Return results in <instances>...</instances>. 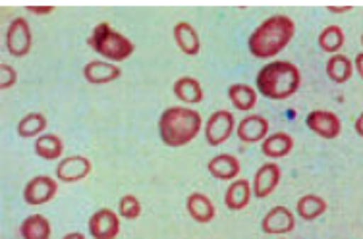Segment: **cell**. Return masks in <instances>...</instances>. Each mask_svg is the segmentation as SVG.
<instances>
[{
  "label": "cell",
  "instance_id": "obj_1",
  "mask_svg": "<svg viewBox=\"0 0 363 239\" xmlns=\"http://www.w3.org/2000/svg\"><path fill=\"white\" fill-rule=\"evenodd\" d=\"M296 35V23L290 16L277 14L261 21L247 39V49L253 58L269 60L286 49Z\"/></svg>",
  "mask_w": 363,
  "mask_h": 239
},
{
  "label": "cell",
  "instance_id": "obj_2",
  "mask_svg": "<svg viewBox=\"0 0 363 239\" xmlns=\"http://www.w3.org/2000/svg\"><path fill=\"white\" fill-rule=\"evenodd\" d=\"M301 85L300 68L288 60L265 64L255 76V89L269 100H286L294 97Z\"/></svg>",
  "mask_w": 363,
  "mask_h": 239
},
{
  "label": "cell",
  "instance_id": "obj_3",
  "mask_svg": "<svg viewBox=\"0 0 363 239\" xmlns=\"http://www.w3.org/2000/svg\"><path fill=\"white\" fill-rule=\"evenodd\" d=\"M201 114L196 108L170 106L159 118V135L167 147H186L203 129Z\"/></svg>",
  "mask_w": 363,
  "mask_h": 239
},
{
  "label": "cell",
  "instance_id": "obj_4",
  "mask_svg": "<svg viewBox=\"0 0 363 239\" xmlns=\"http://www.w3.org/2000/svg\"><path fill=\"white\" fill-rule=\"evenodd\" d=\"M87 45L108 62H124L135 52V45L126 35L118 33L111 23L101 21L91 31Z\"/></svg>",
  "mask_w": 363,
  "mask_h": 239
},
{
  "label": "cell",
  "instance_id": "obj_5",
  "mask_svg": "<svg viewBox=\"0 0 363 239\" xmlns=\"http://www.w3.org/2000/svg\"><path fill=\"white\" fill-rule=\"evenodd\" d=\"M4 47L10 57L23 58L28 57L33 47V33L29 28V21L23 16H18L10 21L4 35Z\"/></svg>",
  "mask_w": 363,
  "mask_h": 239
},
{
  "label": "cell",
  "instance_id": "obj_6",
  "mask_svg": "<svg viewBox=\"0 0 363 239\" xmlns=\"http://www.w3.org/2000/svg\"><path fill=\"white\" fill-rule=\"evenodd\" d=\"M236 118L230 110H217L209 116L205 122L203 132H205V139L207 145L211 147H220L226 141L230 139L232 134L236 132Z\"/></svg>",
  "mask_w": 363,
  "mask_h": 239
},
{
  "label": "cell",
  "instance_id": "obj_7",
  "mask_svg": "<svg viewBox=\"0 0 363 239\" xmlns=\"http://www.w3.org/2000/svg\"><path fill=\"white\" fill-rule=\"evenodd\" d=\"M87 232L93 239H116L120 233V216L112 209H99L89 216Z\"/></svg>",
  "mask_w": 363,
  "mask_h": 239
},
{
  "label": "cell",
  "instance_id": "obj_8",
  "mask_svg": "<svg viewBox=\"0 0 363 239\" xmlns=\"http://www.w3.org/2000/svg\"><path fill=\"white\" fill-rule=\"evenodd\" d=\"M58 193V182L50 176L31 177L23 187V201L29 206H41L50 203Z\"/></svg>",
  "mask_w": 363,
  "mask_h": 239
},
{
  "label": "cell",
  "instance_id": "obj_9",
  "mask_svg": "<svg viewBox=\"0 0 363 239\" xmlns=\"http://www.w3.org/2000/svg\"><path fill=\"white\" fill-rule=\"evenodd\" d=\"M93 164L87 156L84 155H72L60 158L56 164V180L62 183H76L82 182L89 176Z\"/></svg>",
  "mask_w": 363,
  "mask_h": 239
},
{
  "label": "cell",
  "instance_id": "obj_10",
  "mask_svg": "<svg viewBox=\"0 0 363 239\" xmlns=\"http://www.w3.org/2000/svg\"><path fill=\"white\" fill-rule=\"evenodd\" d=\"M306 126L321 139H336L342 132V122L330 110H313L306 116Z\"/></svg>",
  "mask_w": 363,
  "mask_h": 239
},
{
  "label": "cell",
  "instance_id": "obj_11",
  "mask_svg": "<svg viewBox=\"0 0 363 239\" xmlns=\"http://www.w3.org/2000/svg\"><path fill=\"white\" fill-rule=\"evenodd\" d=\"M294 230H296V216L290 209L282 206V204L272 206L261 220V232L269 233V235H282V233H290Z\"/></svg>",
  "mask_w": 363,
  "mask_h": 239
},
{
  "label": "cell",
  "instance_id": "obj_12",
  "mask_svg": "<svg viewBox=\"0 0 363 239\" xmlns=\"http://www.w3.org/2000/svg\"><path fill=\"white\" fill-rule=\"evenodd\" d=\"M269 129H271V126H269V119L265 116L250 114L236 126V135L242 143L253 145V143H263L269 137Z\"/></svg>",
  "mask_w": 363,
  "mask_h": 239
},
{
  "label": "cell",
  "instance_id": "obj_13",
  "mask_svg": "<svg viewBox=\"0 0 363 239\" xmlns=\"http://www.w3.org/2000/svg\"><path fill=\"white\" fill-rule=\"evenodd\" d=\"M280 177H282V170L277 162H267L261 168L255 172L252 183L253 197L267 199L272 191L279 187Z\"/></svg>",
  "mask_w": 363,
  "mask_h": 239
},
{
  "label": "cell",
  "instance_id": "obj_14",
  "mask_svg": "<svg viewBox=\"0 0 363 239\" xmlns=\"http://www.w3.org/2000/svg\"><path fill=\"white\" fill-rule=\"evenodd\" d=\"M122 78L118 64L105 60H91L84 66V79L91 85H106Z\"/></svg>",
  "mask_w": 363,
  "mask_h": 239
},
{
  "label": "cell",
  "instance_id": "obj_15",
  "mask_svg": "<svg viewBox=\"0 0 363 239\" xmlns=\"http://www.w3.org/2000/svg\"><path fill=\"white\" fill-rule=\"evenodd\" d=\"M176 47L186 54V57H197L201 50V41H199V33L197 29L188 23V21H178L172 29Z\"/></svg>",
  "mask_w": 363,
  "mask_h": 239
},
{
  "label": "cell",
  "instance_id": "obj_16",
  "mask_svg": "<svg viewBox=\"0 0 363 239\" xmlns=\"http://www.w3.org/2000/svg\"><path fill=\"white\" fill-rule=\"evenodd\" d=\"M186 211L191 218L196 220L197 224H209L211 220L215 218V204L211 201V197H207L205 193H189L188 199H186Z\"/></svg>",
  "mask_w": 363,
  "mask_h": 239
},
{
  "label": "cell",
  "instance_id": "obj_17",
  "mask_svg": "<svg viewBox=\"0 0 363 239\" xmlns=\"http://www.w3.org/2000/svg\"><path fill=\"white\" fill-rule=\"evenodd\" d=\"M253 197V191H252V183L247 182V180H234V182L228 185V190L224 193V204L230 209V211H244L245 206L250 204Z\"/></svg>",
  "mask_w": 363,
  "mask_h": 239
},
{
  "label": "cell",
  "instance_id": "obj_18",
  "mask_svg": "<svg viewBox=\"0 0 363 239\" xmlns=\"http://www.w3.org/2000/svg\"><path fill=\"white\" fill-rule=\"evenodd\" d=\"M209 174L220 182H234L240 174V161L234 155H217L207 164Z\"/></svg>",
  "mask_w": 363,
  "mask_h": 239
},
{
  "label": "cell",
  "instance_id": "obj_19",
  "mask_svg": "<svg viewBox=\"0 0 363 239\" xmlns=\"http://www.w3.org/2000/svg\"><path fill=\"white\" fill-rule=\"evenodd\" d=\"M294 148V137L286 132H277V134H269L263 143H261V153L267 156V158H284L292 153Z\"/></svg>",
  "mask_w": 363,
  "mask_h": 239
},
{
  "label": "cell",
  "instance_id": "obj_20",
  "mask_svg": "<svg viewBox=\"0 0 363 239\" xmlns=\"http://www.w3.org/2000/svg\"><path fill=\"white\" fill-rule=\"evenodd\" d=\"M172 93H174L176 99L184 105H199L205 97L201 83L196 78H189V76L176 79L174 85H172Z\"/></svg>",
  "mask_w": 363,
  "mask_h": 239
},
{
  "label": "cell",
  "instance_id": "obj_21",
  "mask_svg": "<svg viewBox=\"0 0 363 239\" xmlns=\"http://www.w3.org/2000/svg\"><path fill=\"white\" fill-rule=\"evenodd\" d=\"M226 95H228L232 106L242 112H250L257 105V89L247 83H232Z\"/></svg>",
  "mask_w": 363,
  "mask_h": 239
},
{
  "label": "cell",
  "instance_id": "obj_22",
  "mask_svg": "<svg viewBox=\"0 0 363 239\" xmlns=\"http://www.w3.org/2000/svg\"><path fill=\"white\" fill-rule=\"evenodd\" d=\"M327 201H325L321 195H313V193L303 195V197L298 199V203H296V214H298L301 220H306V222H313V220L321 218L323 214L327 212Z\"/></svg>",
  "mask_w": 363,
  "mask_h": 239
},
{
  "label": "cell",
  "instance_id": "obj_23",
  "mask_svg": "<svg viewBox=\"0 0 363 239\" xmlns=\"http://www.w3.org/2000/svg\"><path fill=\"white\" fill-rule=\"evenodd\" d=\"M21 239H50L52 228L47 216L43 214H29L20 226Z\"/></svg>",
  "mask_w": 363,
  "mask_h": 239
},
{
  "label": "cell",
  "instance_id": "obj_24",
  "mask_svg": "<svg viewBox=\"0 0 363 239\" xmlns=\"http://www.w3.org/2000/svg\"><path fill=\"white\" fill-rule=\"evenodd\" d=\"M35 155L43 161H58L64 155V143L56 134H43L35 139Z\"/></svg>",
  "mask_w": 363,
  "mask_h": 239
},
{
  "label": "cell",
  "instance_id": "obj_25",
  "mask_svg": "<svg viewBox=\"0 0 363 239\" xmlns=\"http://www.w3.org/2000/svg\"><path fill=\"white\" fill-rule=\"evenodd\" d=\"M352 74H354V60H350L346 54H333L327 60V76L333 83H346L352 78Z\"/></svg>",
  "mask_w": 363,
  "mask_h": 239
},
{
  "label": "cell",
  "instance_id": "obj_26",
  "mask_svg": "<svg viewBox=\"0 0 363 239\" xmlns=\"http://www.w3.org/2000/svg\"><path fill=\"white\" fill-rule=\"evenodd\" d=\"M47 126H49V122L45 118V114L29 112L18 122L16 132H18V135H20L21 139H33V137L37 139L39 135L45 134Z\"/></svg>",
  "mask_w": 363,
  "mask_h": 239
},
{
  "label": "cell",
  "instance_id": "obj_27",
  "mask_svg": "<svg viewBox=\"0 0 363 239\" xmlns=\"http://www.w3.org/2000/svg\"><path fill=\"white\" fill-rule=\"evenodd\" d=\"M344 41H346V37H344V31L340 25H327V28L323 29L321 33H319V47L321 50H325L327 54H340V50L344 47Z\"/></svg>",
  "mask_w": 363,
  "mask_h": 239
},
{
  "label": "cell",
  "instance_id": "obj_28",
  "mask_svg": "<svg viewBox=\"0 0 363 239\" xmlns=\"http://www.w3.org/2000/svg\"><path fill=\"white\" fill-rule=\"evenodd\" d=\"M141 203L140 199L135 197V195H122L118 201V214L120 218H126V220H138L141 216Z\"/></svg>",
  "mask_w": 363,
  "mask_h": 239
},
{
  "label": "cell",
  "instance_id": "obj_29",
  "mask_svg": "<svg viewBox=\"0 0 363 239\" xmlns=\"http://www.w3.org/2000/svg\"><path fill=\"white\" fill-rule=\"evenodd\" d=\"M16 83H18V71H16L14 66H10L6 62L0 64V89L8 91Z\"/></svg>",
  "mask_w": 363,
  "mask_h": 239
},
{
  "label": "cell",
  "instance_id": "obj_30",
  "mask_svg": "<svg viewBox=\"0 0 363 239\" xmlns=\"http://www.w3.org/2000/svg\"><path fill=\"white\" fill-rule=\"evenodd\" d=\"M26 12L37 16H47L55 12V6H26Z\"/></svg>",
  "mask_w": 363,
  "mask_h": 239
},
{
  "label": "cell",
  "instance_id": "obj_31",
  "mask_svg": "<svg viewBox=\"0 0 363 239\" xmlns=\"http://www.w3.org/2000/svg\"><path fill=\"white\" fill-rule=\"evenodd\" d=\"M354 70L359 74V78L363 79V52H359L356 58H354Z\"/></svg>",
  "mask_w": 363,
  "mask_h": 239
},
{
  "label": "cell",
  "instance_id": "obj_32",
  "mask_svg": "<svg viewBox=\"0 0 363 239\" xmlns=\"http://www.w3.org/2000/svg\"><path fill=\"white\" fill-rule=\"evenodd\" d=\"M330 14H348L352 12V6H327Z\"/></svg>",
  "mask_w": 363,
  "mask_h": 239
},
{
  "label": "cell",
  "instance_id": "obj_33",
  "mask_svg": "<svg viewBox=\"0 0 363 239\" xmlns=\"http://www.w3.org/2000/svg\"><path fill=\"white\" fill-rule=\"evenodd\" d=\"M354 127H356V134L359 135V137H363V112L356 118V124H354Z\"/></svg>",
  "mask_w": 363,
  "mask_h": 239
},
{
  "label": "cell",
  "instance_id": "obj_34",
  "mask_svg": "<svg viewBox=\"0 0 363 239\" xmlns=\"http://www.w3.org/2000/svg\"><path fill=\"white\" fill-rule=\"evenodd\" d=\"M62 239H87V238H85L84 232H70V233H66Z\"/></svg>",
  "mask_w": 363,
  "mask_h": 239
},
{
  "label": "cell",
  "instance_id": "obj_35",
  "mask_svg": "<svg viewBox=\"0 0 363 239\" xmlns=\"http://www.w3.org/2000/svg\"><path fill=\"white\" fill-rule=\"evenodd\" d=\"M362 47H363V35H362Z\"/></svg>",
  "mask_w": 363,
  "mask_h": 239
}]
</instances>
